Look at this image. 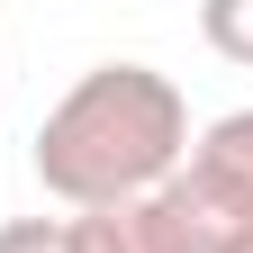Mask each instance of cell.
<instances>
[{
  "mask_svg": "<svg viewBox=\"0 0 253 253\" xmlns=\"http://www.w3.org/2000/svg\"><path fill=\"white\" fill-rule=\"evenodd\" d=\"M226 253H253V235H235V244H226Z\"/></svg>",
  "mask_w": 253,
  "mask_h": 253,
  "instance_id": "cell-6",
  "label": "cell"
},
{
  "mask_svg": "<svg viewBox=\"0 0 253 253\" xmlns=\"http://www.w3.org/2000/svg\"><path fill=\"white\" fill-rule=\"evenodd\" d=\"M172 181L190 190V208L208 217L217 253H226L235 235H253V100L226 109V118H208L199 136H190V154H181Z\"/></svg>",
  "mask_w": 253,
  "mask_h": 253,
  "instance_id": "cell-2",
  "label": "cell"
},
{
  "mask_svg": "<svg viewBox=\"0 0 253 253\" xmlns=\"http://www.w3.org/2000/svg\"><path fill=\"white\" fill-rule=\"evenodd\" d=\"M199 27H208V45H217V54L253 63V0H208V9H199Z\"/></svg>",
  "mask_w": 253,
  "mask_h": 253,
  "instance_id": "cell-4",
  "label": "cell"
},
{
  "mask_svg": "<svg viewBox=\"0 0 253 253\" xmlns=\"http://www.w3.org/2000/svg\"><path fill=\"white\" fill-rule=\"evenodd\" d=\"M190 154V100L172 73L118 54L73 73V90L37 118V181L63 208H109L145 199L154 181H172Z\"/></svg>",
  "mask_w": 253,
  "mask_h": 253,
  "instance_id": "cell-1",
  "label": "cell"
},
{
  "mask_svg": "<svg viewBox=\"0 0 253 253\" xmlns=\"http://www.w3.org/2000/svg\"><path fill=\"white\" fill-rule=\"evenodd\" d=\"M73 253H217L208 217L190 208L181 181H154L145 199H109V208H73L63 217Z\"/></svg>",
  "mask_w": 253,
  "mask_h": 253,
  "instance_id": "cell-3",
  "label": "cell"
},
{
  "mask_svg": "<svg viewBox=\"0 0 253 253\" xmlns=\"http://www.w3.org/2000/svg\"><path fill=\"white\" fill-rule=\"evenodd\" d=\"M0 253H73L63 217H0Z\"/></svg>",
  "mask_w": 253,
  "mask_h": 253,
  "instance_id": "cell-5",
  "label": "cell"
}]
</instances>
